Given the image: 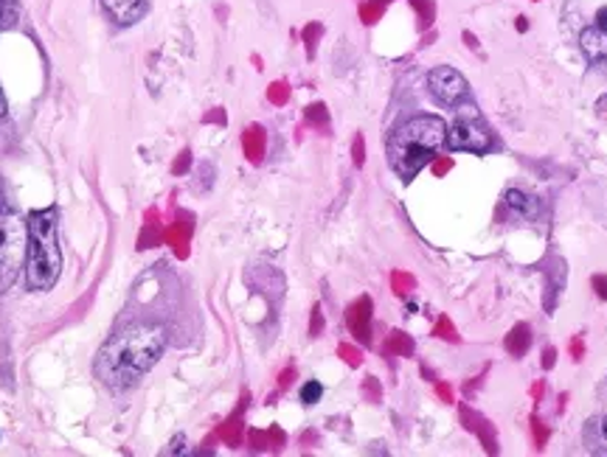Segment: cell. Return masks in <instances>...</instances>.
Wrapping results in <instances>:
<instances>
[{
	"mask_svg": "<svg viewBox=\"0 0 607 457\" xmlns=\"http://www.w3.org/2000/svg\"><path fill=\"white\" fill-rule=\"evenodd\" d=\"M25 253H29V225L20 220L18 208L12 205L7 186L0 180V292H7L18 281Z\"/></svg>",
	"mask_w": 607,
	"mask_h": 457,
	"instance_id": "cell-4",
	"label": "cell"
},
{
	"mask_svg": "<svg viewBox=\"0 0 607 457\" xmlns=\"http://www.w3.org/2000/svg\"><path fill=\"white\" fill-rule=\"evenodd\" d=\"M448 146L455 152H487L493 149V135L478 121V110L467 107L462 110V119L448 130Z\"/></svg>",
	"mask_w": 607,
	"mask_h": 457,
	"instance_id": "cell-5",
	"label": "cell"
},
{
	"mask_svg": "<svg viewBox=\"0 0 607 457\" xmlns=\"http://www.w3.org/2000/svg\"><path fill=\"white\" fill-rule=\"evenodd\" d=\"M602 435H605V441H607V415H605V421H602Z\"/></svg>",
	"mask_w": 607,
	"mask_h": 457,
	"instance_id": "cell-15",
	"label": "cell"
},
{
	"mask_svg": "<svg viewBox=\"0 0 607 457\" xmlns=\"http://www.w3.org/2000/svg\"><path fill=\"white\" fill-rule=\"evenodd\" d=\"M582 54L591 59L594 65H607V29H599V25H591L585 29L580 37Z\"/></svg>",
	"mask_w": 607,
	"mask_h": 457,
	"instance_id": "cell-8",
	"label": "cell"
},
{
	"mask_svg": "<svg viewBox=\"0 0 607 457\" xmlns=\"http://www.w3.org/2000/svg\"><path fill=\"white\" fill-rule=\"evenodd\" d=\"M29 253H25V281L34 292H45L57 283L63 272V247H59L57 208L34 211L29 216Z\"/></svg>",
	"mask_w": 607,
	"mask_h": 457,
	"instance_id": "cell-3",
	"label": "cell"
},
{
	"mask_svg": "<svg viewBox=\"0 0 607 457\" xmlns=\"http://www.w3.org/2000/svg\"><path fill=\"white\" fill-rule=\"evenodd\" d=\"M104 12L110 14V20L119 25H133L150 9V0H101Z\"/></svg>",
	"mask_w": 607,
	"mask_h": 457,
	"instance_id": "cell-7",
	"label": "cell"
},
{
	"mask_svg": "<svg viewBox=\"0 0 607 457\" xmlns=\"http://www.w3.org/2000/svg\"><path fill=\"white\" fill-rule=\"evenodd\" d=\"M506 205L512 208V211H518L520 216H526V220H534L540 213V202L531 194H526V191H518V188L506 191Z\"/></svg>",
	"mask_w": 607,
	"mask_h": 457,
	"instance_id": "cell-9",
	"label": "cell"
},
{
	"mask_svg": "<svg viewBox=\"0 0 607 457\" xmlns=\"http://www.w3.org/2000/svg\"><path fill=\"white\" fill-rule=\"evenodd\" d=\"M448 144V124L439 115H417L388 138V164L402 180H413Z\"/></svg>",
	"mask_w": 607,
	"mask_h": 457,
	"instance_id": "cell-2",
	"label": "cell"
},
{
	"mask_svg": "<svg viewBox=\"0 0 607 457\" xmlns=\"http://www.w3.org/2000/svg\"><path fill=\"white\" fill-rule=\"evenodd\" d=\"M166 352V328L133 326L108 339L96 359V376L113 390H130L150 374Z\"/></svg>",
	"mask_w": 607,
	"mask_h": 457,
	"instance_id": "cell-1",
	"label": "cell"
},
{
	"mask_svg": "<svg viewBox=\"0 0 607 457\" xmlns=\"http://www.w3.org/2000/svg\"><path fill=\"white\" fill-rule=\"evenodd\" d=\"M596 20H599V29H607V9H599Z\"/></svg>",
	"mask_w": 607,
	"mask_h": 457,
	"instance_id": "cell-14",
	"label": "cell"
},
{
	"mask_svg": "<svg viewBox=\"0 0 607 457\" xmlns=\"http://www.w3.org/2000/svg\"><path fill=\"white\" fill-rule=\"evenodd\" d=\"M20 20V0H0V32L14 29Z\"/></svg>",
	"mask_w": 607,
	"mask_h": 457,
	"instance_id": "cell-10",
	"label": "cell"
},
{
	"mask_svg": "<svg viewBox=\"0 0 607 457\" xmlns=\"http://www.w3.org/2000/svg\"><path fill=\"white\" fill-rule=\"evenodd\" d=\"M594 287H596V292H599L602 301H607V278L605 276H596L594 278Z\"/></svg>",
	"mask_w": 607,
	"mask_h": 457,
	"instance_id": "cell-12",
	"label": "cell"
},
{
	"mask_svg": "<svg viewBox=\"0 0 607 457\" xmlns=\"http://www.w3.org/2000/svg\"><path fill=\"white\" fill-rule=\"evenodd\" d=\"M428 88L430 93L437 96L442 104H459L462 99H467L470 88L467 79L455 68H448V65H439V68L430 70L428 76Z\"/></svg>",
	"mask_w": 607,
	"mask_h": 457,
	"instance_id": "cell-6",
	"label": "cell"
},
{
	"mask_svg": "<svg viewBox=\"0 0 607 457\" xmlns=\"http://www.w3.org/2000/svg\"><path fill=\"white\" fill-rule=\"evenodd\" d=\"M323 395V388L318 382H307L301 388V401L304 404H316V401H321Z\"/></svg>",
	"mask_w": 607,
	"mask_h": 457,
	"instance_id": "cell-11",
	"label": "cell"
},
{
	"mask_svg": "<svg viewBox=\"0 0 607 457\" xmlns=\"http://www.w3.org/2000/svg\"><path fill=\"white\" fill-rule=\"evenodd\" d=\"M7 110H9V104H7V93H3V90H0V119H3V115H7Z\"/></svg>",
	"mask_w": 607,
	"mask_h": 457,
	"instance_id": "cell-13",
	"label": "cell"
}]
</instances>
